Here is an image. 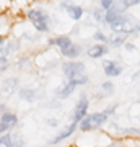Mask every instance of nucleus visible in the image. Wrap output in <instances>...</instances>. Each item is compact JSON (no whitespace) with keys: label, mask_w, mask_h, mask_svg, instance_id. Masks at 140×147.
<instances>
[{"label":"nucleus","mask_w":140,"mask_h":147,"mask_svg":"<svg viewBox=\"0 0 140 147\" xmlns=\"http://www.w3.org/2000/svg\"><path fill=\"white\" fill-rule=\"evenodd\" d=\"M5 69H7V59L0 57V70H5Z\"/></svg>","instance_id":"nucleus-22"},{"label":"nucleus","mask_w":140,"mask_h":147,"mask_svg":"<svg viewBox=\"0 0 140 147\" xmlns=\"http://www.w3.org/2000/svg\"><path fill=\"white\" fill-rule=\"evenodd\" d=\"M113 31L114 33H122V34H130V33H139L140 31V21L135 16L130 15H121V18L113 25Z\"/></svg>","instance_id":"nucleus-1"},{"label":"nucleus","mask_w":140,"mask_h":147,"mask_svg":"<svg viewBox=\"0 0 140 147\" xmlns=\"http://www.w3.org/2000/svg\"><path fill=\"white\" fill-rule=\"evenodd\" d=\"M88 106H90L88 98H86V96H82V98L77 101L75 108H73V115H72V121H73V123H77V124L82 123L83 118L88 115Z\"/></svg>","instance_id":"nucleus-5"},{"label":"nucleus","mask_w":140,"mask_h":147,"mask_svg":"<svg viewBox=\"0 0 140 147\" xmlns=\"http://www.w3.org/2000/svg\"><path fill=\"white\" fill-rule=\"evenodd\" d=\"M62 70H64V74L67 75V80H75V79H78V77H83V75H85V64L75 62V61L65 62L62 65Z\"/></svg>","instance_id":"nucleus-4"},{"label":"nucleus","mask_w":140,"mask_h":147,"mask_svg":"<svg viewBox=\"0 0 140 147\" xmlns=\"http://www.w3.org/2000/svg\"><path fill=\"white\" fill-rule=\"evenodd\" d=\"M101 88L104 90V93H108V95H111L113 92H114V85H113V82H104L103 85H101Z\"/></svg>","instance_id":"nucleus-19"},{"label":"nucleus","mask_w":140,"mask_h":147,"mask_svg":"<svg viewBox=\"0 0 140 147\" xmlns=\"http://www.w3.org/2000/svg\"><path fill=\"white\" fill-rule=\"evenodd\" d=\"M93 38L96 39V41H99V44H108L109 42V38L104 34V33H101V31H96L93 34Z\"/></svg>","instance_id":"nucleus-18"},{"label":"nucleus","mask_w":140,"mask_h":147,"mask_svg":"<svg viewBox=\"0 0 140 147\" xmlns=\"http://www.w3.org/2000/svg\"><path fill=\"white\" fill-rule=\"evenodd\" d=\"M109 115L106 111H98V113H91V115H86L83 118V121L78 124L80 127V131L83 132H88V131H94V129H98L101 127L108 121Z\"/></svg>","instance_id":"nucleus-2"},{"label":"nucleus","mask_w":140,"mask_h":147,"mask_svg":"<svg viewBox=\"0 0 140 147\" xmlns=\"http://www.w3.org/2000/svg\"><path fill=\"white\" fill-rule=\"evenodd\" d=\"M80 53H82V47L73 42L72 46L68 47L65 53H64V56H65V57H68V59H75V57H78V56H80Z\"/></svg>","instance_id":"nucleus-16"},{"label":"nucleus","mask_w":140,"mask_h":147,"mask_svg":"<svg viewBox=\"0 0 140 147\" xmlns=\"http://www.w3.org/2000/svg\"><path fill=\"white\" fill-rule=\"evenodd\" d=\"M108 54V46L106 44H94L88 49V56L93 59H99Z\"/></svg>","instance_id":"nucleus-11"},{"label":"nucleus","mask_w":140,"mask_h":147,"mask_svg":"<svg viewBox=\"0 0 140 147\" xmlns=\"http://www.w3.org/2000/svg\"><path fill=\"white\" fill-rule=\"evenodd\" d=\"M16 82L15 79H7L3 84H2V92H3V95H10L11 92H15V87H16Z\"/></svg>","instance_id":"nucleus-15"},{"label":"nucleus","mask_w":140,"mask_h":147,"mask_svg":"<svg viewBox=\"0 0 140 147\" xmlns=\"http://www.w3.org/2000/svg\"><path fill=\"white\" fill-rule=\"evenodd\" d=\"M125 47H127V51H135V46H134V44H125Z\"/></svg>","instance_id":"nucleus-23"},{"label":"nucleus","mask_w":140,"mask_h":147,"mask_svg":"<svg viewBox=\"0 0 140 147\" xmlns=\"http://www.w3.org/2000/svg\"><path fill=\"white\" fill-rule=\"evenodd\" d=\"M125 38L127 34H122V33H114L113 36L109 38V44L114 47H119V46H124L125 44Z\"/></svg>","instance_id":"nucleus-14"},{"label":"nucleus","mask_w":140,"mask_h":147,"mask_svg":"<svg viewBox=\"0 0 140 147\" xmlns=\"http://www.w3.org/2000/svg\"><path fill=\"white\" fill-rule=\"evenodd\" d=\"M0 146L3 147H20L23 146V139L18 134H7L0 137Z\"/></svg>","instance_id":"nucleus-8"},{"label":"nucleus","mask_w":140,"mask_h":147,"mask_svg":"<svg viewBox=\"0 0 140 147\" xmlns=\"http://www.w3.org/2000/svg\"><path fill=\"white\" fill-rule=\"evenodd\" d=\"M28 18L31 20L33 26L36 28L38 31L46 33L49 31V15L42 10H29L28 11Z\"/></svg>","instance_id":"nucleus-3"},{"label":"nucleus","mask_w":140,"mask_h":147,"mask_svg":"<svg viewBox=\"0 0 140 147\" xmlns=\"http://www.w3.org/2000/svg\"><path fill=\"white\" fill-rule=\"evenodd\" d=\"M104 13H106V11H103V10H94L93 11V18L98 20V21H104Z\"/></svg>","instance_id":"nucleus-21"},{"label":"nucleus","mask_w":140,"mask_h":147,"mask_svg":"<svg viewBox=\"0 0 140 147\" xmlns=\"http://www.w3.org/2000/svg\"><path fill=\"white\" fill-rule=\"evenodd\" d=\"M20 96L23 98V100L33 101V100H36L38 93L34 92V90H21V92H20Z\"/></svg>","instance_id":"nucleus-17"},{"label":"nucleus","mask_w":140,"mask_h":147,"mask_svg":"<svg viewBox=\"0 0 140 147\" xmlns=\"http://www.w3.org/2000/svg\"><path fill=\"white\" fill-rule=\"evenodd\" d=\"M16 123H18V118H16L15 115H11V113L2 115V118H0V134L10 131L11 127L16 126Z\"/></svg>","instance_id":"nucleus-6"},{"label":"nucleus","mask_w":140,"mask_h":147,"mask_svg":"<svg viewBox=\"0 0 140 147\" xmlns=\"http://www.w3.org/2000/svg\"><path fill=\"white\" fill-rule=\"evenodd\" d=\"M103 70L108 77H119L122 72V65L116 61H104L103 62Z\"/></svg>","instance_id":"nucleus-7"},{"label":"nucleus","mask_w":140,"mask_h":147,"mask_svg":"<svg viewBox=\"0 0 140 147\" xmlns=\"http://www.w3.org/2000/svg\"><path fill=\"white\" fill-rule=\"evenodd\" d=\"M47 124H49V126H57V121H56V119H54V121L49 119V121H47Z\"/></svg>","instance_id":"nucleus-24"},{"label":"nucleus","mask_w":140,"mask_h":147,"mask_svg":"<svg viewBox=\"0 0 140 147\" xmlns=\"http://www.w3.org/2000/svg\"><path fill=\"white\" fill-rule=\"evenodd\" d=\"M135 147H140V146H135Z\"/></svg>","instance_id":"nucleus-25"},{"label":"nucleus","mask_w":140,"mask_h":147,"mask_svg":"<svg viewBox=\"0 0 140 147\" xmlns=\"http://www.w3.org/2000/svg\"><path fill=\"white\" fill-rule=\"evenodd\" d=\"M78 127V124L77 123H70V126L68 127H65V129H64L62 132H60V134H57V136L54 137V139H52L51 142H49V144H59V142H62V141H65V139H67V137H70L73 134V131H75V129H77Z\"/></svg>","instance_id":"nucleus-10"},{"label":"nucleus","mask_w":140,"mask_h":147,"mask_svg":"<svg viewBox=\"0 0 140 147\" xmlns=\"http://www.w3.org/2000/svg\"><path fill=\"white\" fill-rule=\"evenodd\" d=\"M77 87H78V85L75 84V82H70V80H67V82H65V84H64L60 88H59L57 96H59V98H67V96H70V95H72V92L77 88Z\"/></svg>","instance_id":"nucleus-12"},{"label":"nucleus","mask_w":140,"mask_h":147,"mask_svg":"<svg viewBox=\"0 0 140 147\" xmlns=\"http://www.w3.org/2000/svg\"><path fill=\"white\" fill-rule=\"evenodd\" d=\"M64 8L67 10V13H68V16L72 18V20H80L83 16V8L82 7H78V5H64Z\"/></svg>","instance_id":"nucleus-13"},{"label":"nucleus","mask_w":140,"mask_h":147,"mask_svg":"<svg viewBox=\"0 0 140 147\" xmlns=\"http://www.w3.org/2000/svg\"><path fill=\"white\" fill-rule=\"evenodd\" d=\"M113 5H114L113 0H101V8H103L104 11H109L113 8Z\"/></svg>","instance_id":"nucleus-20"},{"label":"nucleus","mask_w":140,"mask_h":147,"mask_svg":"<svg viewBox=\"0 0 140 147\" xmlns=\"http://www.w3.org/2000/svg\"><path fill=\"white\" fill-rule=\"evenodd\" d=\"M49 44H51V46H57L59 49H60V53L64 54L68 47L72 46L73 42H72V39H70L68 36H59V38H56V39H51Z\"/></svg>","instance_id":"nucleus-9"}]
</instances>
